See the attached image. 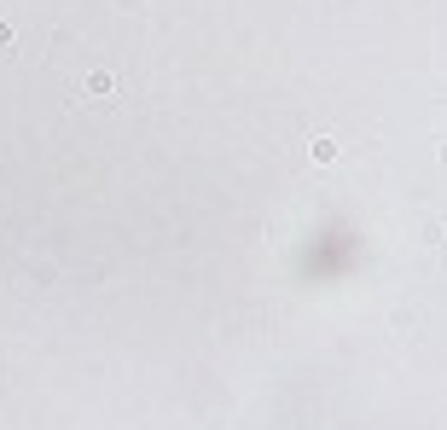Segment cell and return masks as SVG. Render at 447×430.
Wrapping results in <instances>:
<instances>
[{
	"instance_id": "6da1fadb",
	"label": "cell",
	"mask_w": 447,
	"mask_h": 430,
	"mask_svg": "<svg viewBox=\"0 0 447 430\" xmlns=\"http://www.w3.org/2000/svg\"><path fill=\"white\" fill-rule=\"evenodd\" d=\"M88 93H111V70H93L88 76Z\"/></svg>"
}]
</instances>
